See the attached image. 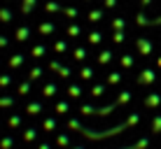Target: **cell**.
Wrapping results in <instances>:
<instances>
[{
  "instance_id": "1",
  "label": "cell",
  "mask_w": 161,
  "mask_h": 149,
  "mask_svg": "<svg viewBox=\"0 0 161 149\" xmlns=\"http://www.w3.org/2000/svg\"><path fill=\"white\" fill-rule=\"evenodd\" d=\"M77 149H82V147H77Z\"/></svg>"
}]
</instances>
